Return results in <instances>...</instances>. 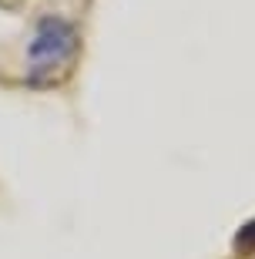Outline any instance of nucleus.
I'll return each instance as SVG.
<instances>
[{
    "mask_svg": "<svg viewBox=\"0 0 255 259\" xmlns=\"http://www.w3.org/2000/svg\"><path fill=\"white\" fill-rule=\"evenodd\" d=\"M74 51H77V30L71 20L57 17V14L40 17L27 48V81L34 88L57 81L67 71Z\"/></svg>",
    "mask_w": 255,
    "mask_h": 259,
    "instance_id": "f257e3e1",
    "label": "nucleus"
},
{
    "mask_svg": "<svg viewBox=\"0 0 255 259\" xmlns=\"http://www.w3.org/2000/svg\"><path fill=\"white\" fill-rule=\"evenodd\" d=\"M232 246H235L238 256H252V252H255V219H248L245 226H238Z\"/></svg>",
    "mask_w": 255,
    "mask_h": 259,
    "instance_id": "f03ea898",
    "label": "nucleus"
}]
</instances>
